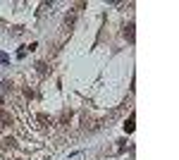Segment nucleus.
<instances>
[{"label":"nucleus","instance_id":"obj_1","mask_svg":"<svg viewBox=\"0 0 179 160\" xmlns=\"http://www.w3.org/2000/svg\"><path fill=\"white\" fill-rule=\"evenodd\" d=\"M124 38L129 43H134V24H127L124 27Z\"/></svg>","mask_w":179,"mask_h":160},{"label":"nucleus","instance_id":"obj_2","mask_svg":"<svg viewBox=\"0 0 179 160\" xmlns=\"http://www.w3.org/2000/svg\"><path fill=\"white\" fill-rule=\"evenodd\" d=\"M134 120H136V115L131 112V115H129V120H127V124H124L127 132H134Z\"/></svg>","mask_w":179,"mask_h":160},{"label":"nucleus","instance_id":"obj_4","mask_svg":"<svg viewBox=\"0 0 179 160\" xmlns=\"http://www.w3.org/2000/svg\"><path fill=\"white\" fill-rule=\"evenodd\" d=\"M74 15H67V17H65V27H72V24H74Z\"/></svg>","mask_w":179,"mask_h":160},{"label":"nucleus","instance_id":"obj_7","mask_svg":"<svg viewBox=\"0 0 179 160\" xmlns=\"http://www.w3.org/2000/svg\"><path fill=\"white\" fill-rule=\"evenodd\" d=\"M2 91H12V84L10 81H2Z\"/></svg>","mask_w":179,"mask_h":160},{"label":"nucleus","instance_id":"obj_5","mask_svg":"<svg viewBox=\"0 0 179 160\" xmlns=\"http://www.w3.org/2000/svg\"><path fill=\"white\" fill-rule=\"evenodd\" d=\"M0 62H2V65H7V62H10V57H7L5 53H0Z\"/></svg>","mask_w":179,"mask_h":160},{"label":"nucleus","instance_id":"obj_3","mask_svg":"<svg viewBox=\"0 0 179 160\" xmlns=\"http://www.w3.org/2000/svg\"><path fill=\"white\" fill-rule=\"evenodd\" d=\"M36 72H38V74H48V65L45 62H36Z\"/></svg>","mask_w":179,"mask_h":160},{"label":"nucleus","instance_id":"obj_6","mask_svg":"<svg viewBox=\"0 0 179 160\" xmlns=\"http://www.w3.org/2000/svg\"><path fill=\"white\" fill-rule=\"evenodd\" d=\"M27 53H29L27 48H22V50H19V53H17V57H19V60H22V57H27Z\"/></svg>","mask_w":179,"mask_h":160}]
</instances>
